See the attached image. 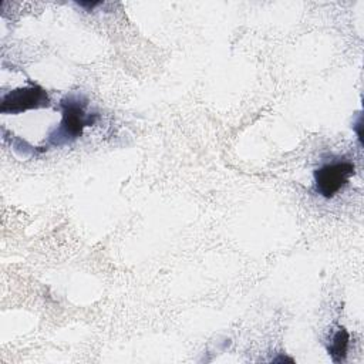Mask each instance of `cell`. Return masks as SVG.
<instances>
[{"mask_svg": "<svg viewBox=\"0 0 364 364\" xmlns=\"http://www.w3.org/2000/svg\"><path fill=\"white\" fill-rule=\"evenodd\" d=\"M84 107L85 102L71 97L63 102V121L60 129L57 131L58 136L55 144H63L78 138L82 134V129L94 122V118L85 114Z\"/></svg>", "mask_w": 364, "mask_h": 364, "instance_id": "2", "label": "cell"}, {"mask_svg": "<svg viewBox=\"0 0 364 364\" xmlns=\"http://www.w3.org/2000/svg\"><path fill=\"white\" fill-rule=\"evenodd\" d=\"M348 333L346 328L340 327L331 337L330 346H328V354L331 355L334 363H341L346 360L347 355V347H348Z\"/></svg>", "mask_w": 364, "mask_h": 364, "instance_id": "4", "label": "cell"}, {"mask_svg": "<svg viewBox=\"0 0 364 364\" xmlns=\"http://www.w3.org/2000/svg\"><path fill=\"white\" fill-rule=\"evenodd\" d=\"M354 175V165L350 162H333L323 165L314 172L316 189L324 198H333Z\"/></svg>", "mask_w": 364, "mask_h": 364, "instance_id": "3", "label": "cell"}, {"mask_svg": "<svg viewBox=\"0 0 364 364\" xmlns=\"http://www.w3.org/2000/svg\"><path fill=\"white\" fill-rule=\"evenodd\" d=\"M40 107H48V95L40 85L31 84L4 94L0 111L1 114H18Z\"/></svg>", "mask_w": 364, "mask_h": 364, "instance_id": "1", "label": "cell"}]
</instances>
